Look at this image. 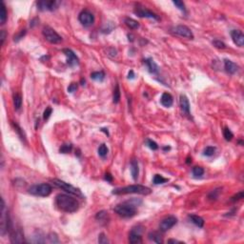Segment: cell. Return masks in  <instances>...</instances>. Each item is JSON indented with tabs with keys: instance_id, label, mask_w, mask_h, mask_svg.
I'll return each mask as SVG.
<instances>
[{
	"instance_id": "6da1fadb",
	"label": "cell",
	"mask_w": 244,
	"mask_h": 244,
	"mask_svg": "<svg viewBox=\"0 0 244 244\" xmlns=\"http://www.w3.org/2000/svg\"><path fill=\"white\" fill-rule=\"evenodd\" d=\"M55 204L58 209L66 213H74L79 208V203L74 197L65 194H59L56 196Z\"/></svg>"
},
{
	"instance_id": "7a4b0ae2",
	"label": "cell",
	"mask_w": 244,
	"mask_h": 244,
	"mask_svg": "<svg viewBox=\"0 0 244 244\" xmlns=\"http://www.w3.org/2000/svg\"><path fill=\"white\" fill-rule=\"evenodd\" d=\"M151 189L149 187H146L143 185H129L122 188H116L112 191L114 195H128V194H138V195H150L151 194Z\"/></svg>"
},
{
	"instance_id": "3957f363",
	"label": "cell",
	"mask_w": 244,
	"mask_h": 244,
	"mask_svg": "<svg viewBox=\"0 0 244 244\" xmlns=\"http://www.w3.org/2000/svg\"><path fill=\"white\" fill-rule=\"evenodd\" d=\"M114 210L118 215H120L122 217H125V219H128V217H133L136 214L135 205L130 203V202H124V203L118 204L115 207Z\"/></svg>"
},
{
	"instance_id": "277c9868",
	"label": "cell",
	"mask_w": 244,
	"mask_h": 244,
	"mask_svg": "<svg viewBox=\"0 0 244 244\" xmlns=\"http://www.w3.org/2000/svg\"><path fill=\"white\" fill-rule=\"evenodd\" d=\"M51 182L54 183V185L61 190L65 191L66 193L70 194V195H74V196H79V197H83V195L81 193V191L76 188V187H74L73 185H71L70 183H67L63 180H60V179H51Z\"/></svg>"
},
{
	"instance_id": "5b68a950",
	"label": "cell",
	"mask_w": 244,
	"mask_h": 244,
	"mask_svg": "<svg viewBox=\"0 0 244 244\" xmlns=\"http://www.w3.org/2000/svg\"><path fill=\"white\" fill-rule=\"evenodd\" d=\"M29 193L36 196L45 197L51 195V186L48 184V183H41V184L32 185L29 188Z\"/></svg>"
},
{
	"instance_id": "8992f818",
	"label": "cell",
	"mask_w": 244,
	"mask_h": 244,
	"mask_svg": "<svg viewBox=\"0 0 244 244\" xmlns=\"http://www.w3.org/2000/svg\"><path fill=\"white\" fill-rule=\"evenodd\" d=\"M42 33H43V36L45 37V39L49 41L50 43H51V44H58V43L62 41V37H61L54 29L49 27V26H46V27L43 28Z\"/></svg>"
},
{
	"instance_id": "52a82bcc",
	"label": "cell",
	"mask_w": 244,
	"mask_h": 244,
	"mask_svg": "<svg viewBox=\"0 0 244 244\" xmlns=\"http://www.w3.org/2000/svg\"><path fill=\"white\" fill-rule=\"evenodd\" d=\"M134 13L139 17H146V18H152V19H155V20H159V17L158 14L153 13L150 10H148L147 8L140 6L139 4H137L135 6Z\"/></svg>"
},
{
	"instance_id": "ba28073f",
	"label": "cell",
	"mask_w": 244,
	"mask_h": 244,
	"mask_svg": "<svg viewBox=\"0 0 244 244\" xmlns=\"http://www.w3.org/2000/svg\"><path fill=\"white\" fill-rule=\"evenodd\" d=\"M61 4L60 1H55V0H41V1L37 2V9L39 11H51L53 12L59 7V5Z\"/></svg>"
},
{
	"instance_id": "9c48e42d",
	"label": "cell",
	"mask_w": 244,
	"mask_h": 244,
	"mask_svg": "<svg viewBox=\"0 0 244 244\" xmlns=\"http://www.w3.org/2000/svg\"><path fill=\"white\" fill-rule=\"evenodd\" d=\"M143 231V227L140 225H137L135 227H133L129 234V241L132 244H137L142 242L141 234Z\"/></svg>"
},
{
	"instance_id": "30bf717a",
	"label": "cell",
	"mask_w": 244,
	"mask_h": 244,
	"mask_svg": "<svg viewBox=\"0 0 244 244\" xmlns=\"http://www.w3.org/2000/svg\"><path fill=\"white\" fill-rule=\"evenodd\" d=\"M78 20H79V22L85 26V27H89V26L93 25V22H94V16L93 14L88 11V10H84L82 11L79 15H78Z\"/></svg>"
},
{
	"instance_id": "8fae6325",
	"label": "cell",
	"mask_w": 244,
	"mask_h": 244,
	"mask_svg": "<svg viewBox=\"0 0 244 244\" xmlns=\"http://www.w3.org/2000/svg\"><path fill=\"white\" fill-rule=\"evenodd\" d=\"M172 32L173 33L177 34V36H182V37H186L189 39L194 38V34H193V32H192V31L187 27V26H184V25L177 26V27L172 29Z\"/></svg>"
},
{
	"instance_id": "7c38bea8",
	"label": "cell",
	"mask_w": 244,
	"mask_h": 244,
	"mask_svg": "<svg viewBox=\"0 0 244 244\" xmlns=\"http://www.w3.org/2000/svg\"><path fill=\"white\" fill-rule=\"evenodd\" d=\"M177 223V219L176 216H173V215L167 216L160 221L159 229L162 232H167L168 230L173 228Z\"/></svg>"
},
{
	"instance_id": "4fadbf2b",
	"label": "cell",
	"mask_w": 244,
	"mask_h": 244,
	"mask_svg": "<svg viewBox=\"0 0 244 244\" xmlns=\"http://www.w3.org/2000/svg\"><path fill=\"white\" fill-rule=\"evenodd\" d=\"M9 234H10V239L12 243H22L24 242V236L20 229H16L13 227V225L9 230Z\"/></svg>"
},
{
	"instance_id": "5bb4252c",
	"label": "cell",
	"mask_w": 244,
	"mask_h": 244,
	"mask_svg": "<svg viewBox=\"0 0 244 244\" xmlns=\"http://www.w3.org/2000/svg\"><path fill=\"white\" fill-rule=\"evenodd\" d=\"M63 53L67 57V63L70 67H74L79 64V59L76 56V55L70 49H64Z\"/></svg>"
},
{
	"instance_id": "9a60e30c",
	"label": "cell",
	"mask_w": 244,
	"mask_h": 244,
	"mask_svg": "<svg viewBox=\"0 0 244 244\" xmlns=\"http://www.w3.org/2000/svg\"><path fill=\"white\" fill-rule=\"evenodd\" d=\"M231 37L234 43L238 47H243L244 45V34L239 30H233L231 32Z\"/></svg>"
},
{
	"instance_id": "2e32d148",
	"label": "cell",
	"mask_w": 244,
	"mask_h": 244,
	"mask_svg": "<svg viewBox=\"0 0 244 244\" xmlns=\"http://www.w3.org/2000/svg\"><path fill=\"white\" fill-rule=\"evenodd\" d=\"M179 105H180V109L182 111V112L187 116H190L191 112H190V102L189 99L186 95L181 94L179 97Z\"/></svg>"
},
{
	"instance_id": "e0dca14e",
	"label": "cell",
	"mask_w": 244,
	"mask_h": 244,
	"mask_svg": "<svg viewBox=\"0 0 244 244\" xmlns=\"http://www.w3.org/2000/svg\"><path fill=\"white\" fill-rule=\"evenodd\" d=\"M224 69L225 71L230 74H234L238 72V66L229 59H224Z\"/></svg>"
},
{
	"instance_id": "ac0fdd59",
	"label": "cell",
	"mask_w": 244,
	"mask_h": 244,
	"mask_svg": "<svg viewBox=\"0 0 244 244\" xmlns=\"http://www.w3.org/2000/svg\"><path fill=\"white\" fill-rule=\"evenodd\" d=\"M144 63L146 64L148 71L152 74H158V66L152 59V58H146L144 59Z\"/></svg>"
},
{
	"instance_id": "d6986e66",
	"label": "cell",
	"mask_w": 244,
	"mask_h": 244,
	"mask_svg": "<svg viewBox=\"0 0 244 244\" xmlns=\"http://www.w3.org/2000/svg\"><path fill=\"white\" fill-rule=\"evenodd\" d=\"M160 102L161 104L166 108H169L173 105V97L169 93H164L162 95H161V98H160Z\"/></svg>"
},
{
	"instance_id": "ffe728a7",
	"label": "cell",
	"mask_w": 244,
	"mask_h": 244,
	"mask_svg": "<svg viewBox=\"0 0 244 244\" xmlns=\"http://www.w3.org/2000/svg\"><path fill=\"white\" fill-rule=\"evenodd\" d=\"M131 173L134 180H136L139 175V168H138V162L136 159H132L131 161Z\"/></svg>"
},
{
	"instance_id": "44dd1931",
	"label": "cell",
	"mask_w": 244,
	"mask_h": 244,
	"mask_svg": "<svg viewBox=\"0 0 244 244\" xmlns=\"http://www.w3.org/2000/svg\"><path fill=\"white\" fill-rule=\"evenodd\" d=\"M189 219H191V221L193 222L196 226H197V227H199V228L203 227V225H204V219H202L201 216L196 215H189Z\"/></svg>"
},
{
	"instance_id": "7402d4cb",
	"label": "cell",
	"mask_w": 244,
	"mask_h": 244,
	"mask_svg": "<svg viewBox=\"0 0 244 244\" xmlns=\"http://www.w3.org/2000/svg\"><path fill=\"white\" fill-rule=\"evenodd\" d=\"M148 238L152 241H154V242H155V243H162L163 242L161 234L158 232H155V231L149 233V234H148Z\"/></svg>"
},
{
	"instance_id": "603a6c76",
	"label": "cell",
	"mask_w": 244,
	"mask_h": 244,
	"mask_svg": "<svg viewBox=\"0 0 244 244\" xmlns=\"http://www.w3.org/2000/svg\"><path fill=\"white\" fill-rule=\"evenodd\" d=\"M95 219L97 220L100 221V222H104V223H107L109 221V215H108V212L107 211H100L97 214L95 215Z\"/></svg>"
},
{
	"instance_id": "cb8c5ba5",
	"label": "cell",
	"mask_w": 244,
	"mask_h": 244,
	"mask_svg": "<svg viewBox=\"0 0 244 244\" xmlns=\"http://www.w3.org/2000/svg\"><path fill=\"white\" fill-rule=\"evenodd\" d=\"M91 78L95 81H103L104 78H105V73L103 71H99V72H93L91 74Z\"/></svg>"
},
{
	"instance_id": "d4e9b609",
	"label": "cell",
	"mask_w": 244,
	"mask_h": 244,
	"mask_svg": "<svg viewBox=\"0 0 244 244\" xmlns=\"http://www.w3.org/2000/svg\"><path fill=\"white\" fill-rule=\"evenodd\" d=\"M125 24L128 26V27L130 29H132V30H135V29H138L139 28V24L137 21H135V19L133 18H130V17H127V18H125L124 20Z\"/></svg>"
},
{
	"instance_id": "484cf974",
	"label": "cell",
	"mask_w": 244,
	"mask_h": 244,
	"mask_svg": "<svg viewBox=\"0 0 244 244\" xmlns=\"http://www.w3.org/2000/svg\"><path fill=\"white\" fill-rule=\"evenodd\" d=\"M13 106L15 110H19L22 106V97L19 93H15L13 95Z\"/></svg>"
},
{
	"instance_id": "4316f807",
	"label": "cell",
	"mask_w": 244,
	"mask_h": 244,
	"mask_svg": "<svg viewBox=\"0 0 244 244\" xmlns=\"http://www.w3.org/2000/svg\"><path fill=\"white\" fill-rule=\"evenodd\" d=\"M7 10H6V7H5V4L2 2L1 3V9H0V23L1 24H4L7 20Z\"/></svg>"
},
{
	"instance_id": "83f0119b",
	"label": "cell",
	"mask_w": 244,
	"mask_h": 244,
	"mask_svg": "<svg viewBox=\"0 0 244 244\" xmlns=\"http://www.w3.org/2000/svg\"><path fill=\"white\" fill-rule=\"evenodd\" d=\"M119 100H120V89H119V85L116 84L114 93H112V101H114V103L117 104Z\"/></svg>"
},
{
	"instance_id": "f1b7e54d",
	"label": "cell",
	"mask_w": 244,
	"mask_h": 244,
	"mask_svg": "<svg viewBox=\"0 0 244 244\" xmlns=\"http://www.w3.org/2000/svg\"><path fill=\"white\" fill-rule=\"evenodd\" d=\"M153 182H154V184H155V185L163 184V183H165V182H168V178L163 177L161 175H155V176L154 177Z\"/></svg>"
},
{
	"instance_id": "f546056e",
	"label": "cell",
	"mask_w": 244,
	"mask_h": 244,
	"mask_svg": "<svg viewBox=\"0 0 244 244\" xmlns=\"http://www.w3.org/2000/svg\"><path fill=\"white\" fill-rule=\"evenodd\" d=\"M223 136L225 138V140H227V141H231L233 137H234V134L232 133V131L227 128V127H225L224 130H223Z\"/></svg>"
},
{
	"instance_id": "4dcf8cb0",
	"label": "cell",
	"mask_w": 244,
	"mask_h": 244,
	"mask_svg": "<svg viewBox=\"0 0 244 244\" xmlns=\"http://www.w3.org/2000/svg\"><path fill=\"white\" fill-rule=\"evenodd\" d=\"M108 148L106 146V144H101L99 147H98V154L101 156V158H105V156L108 154Z\"/></svg>"
},
{
	"instance_id": "1f68e13d",
	"label": "cell",
	"mask_w": 244,
	"mask_h": 244,
	"mask_svg": "<svg viewBox=\"0 0 244 244\" xmlns=\"http://www.w3.org/2000/svg\"><path fill=\"white\" fill-rule=\"evenodd\" d=\"M204 173V169L200 166H196L193 168V175L196 177H200L201 176H203Z\"/></svg>"
},
{
	"instance_id": "d6a6232c",
	"label": "cell",
	"mask_w": 244,
	"mask_h": 244,
	"mask_svg": "<svg viewBox=\"0 0 244 244\" xmlns=\"http://www.w3.org/2000/svg\"><path fill=\"white\" fill-rule=\"evenodd\" d=\"M13 126L14 127V129H15V131L17 132V134H18V135L20 136V138L22 139V140H26V135H25V134H24V132H23V130L17 125L16 123H14V122H13Z\"/></svg>"
},
{
	"instance_id": "836d02e7",
	"label": "cell",
	"mask_w": 244,
	"mask_h": 244,
	"mask_svg": "<svg viewBox=\"0 0 244 244\" xmlns=\"http://www.w3.org/2000/svg\"><path fill=\"white\" fill-rule=\"evenodd\" d=\"M215 152V147L208 146V147H206L205 149H204V151H203V154H204L205 156H212V155H214Z\"/></svg>"
},
{
	"instance_id": "e575fe53",
	"label": "cell",
	"mask_w": 244,
	"mask_h": 244,
	"mask_svg": "<svg viewBox=\"0 0 244 244\" xmlns=\"http://www.w3.org/2000/svg\"><path fill=\"white\" fill-rule=\"evenodd\" d=\"M146 144H147V146L150 148L151 150H154V151H155V150H158V145L156 144V142H154V141H153L152 139H146Z\"/></svg>"
},
{
	"instance_id": "d590c367",
	"label": "cell",
	"mask_w": 244,
	"mask_h": 244,
	"mask_svg": "<svg viewBox=\"0 0 244 244\" xmlns=\"http://www.w3.org/2000/svg\"><path fill=\"white\" fill-rule=\"evenodd\" d=\"M72 144H64L60 147V149H59V152L60 153H62V154H67V153H70L72 151Z\"/></svg>"
},
{
	"instance_id": "8d00e7d4",
	"label": "cell",
	"mask_w": 244,
	"mask_h": 244,
	"mask_svg": "<svg viewBox=\"0 0 244 244\" xmlns=\"http://www.w3.org/2000/svg\"><path fill=\"white\" fill-rule=\"evenodd\" d=\"M48 239H49V242H51V243H59L60 242L57 234L55 233H50L49 236H48Z\"/></svg>"
},
{
	"instance_id": "74e56055",
	"label": "cell",
	"mask_w": 244,
	"mask_h": 244,
	"mask_svg": "<svg viewBox=\"0 0 244 244\" xmlns=\"http://www.w3.org/2000/svg\"><path fill=\"white\" fill-rule=\"evenodd\" d=\"M173 4L175 5L178 10L182 11V12H186V9H185V5L184 3H183L182 1H180V0H175V1H173Z\"/></svg>"
},
{
	"instance_id": "f35d334b",
	"label": "cell",
	"mask_w": 244,
	"mask_h": 244,
	"mask_svg": "<svg viewBox=\"0 0 244 244\" xmlns=\"http://www.w3.org/2000/svg\"><path fill=\"white\" fill-rule=\"evenodd\" d=\"M213 44L215 48L217 49H225L226 48V45H225V43H223L222 41L220 40H214L213 41Z\"/></svg>"
},
{
	"instance_id": "ab89813d",
	"label": "cell",
	"mask_w": 244,
	"mask_h": 244,
	"mask_svg": "<svg viewBox=\"0 0 244 244\" xmlns=\"http://www.w3.org/2000/svg\"><path fill=\"white\" fill-rule=\"evenodd\" d=\"M51 112H53V109H51V107L46 108V110L44 111V114H43V119H44V120H48L49 117L51 115Z\"/></svg>"
},
{
	"instance_id": "60d3db41",
	"label": "cell",
	"mask_w": 244,
	"mask_h": 244,
	"mask_svg": "<svg viewBox=\"0 0 244 244\" xmlns=\"http://www.w3.org/2000/svg\"><path fill=\"white\" fill-rule=\"evenodd\" d=\"M243 196H244V193H243V191H240L239 193H238L237 195H234L233 197H232V201L233 202H236V201H238V200H240V199H242L243 198Z\"/></svg>"
},
{
	"instance_id": "b9f144b4",
	"label": "cell",
	"mask_w": 244,
	"mask_h": 244,
	"mask_svg": "<svg viewBox=\"0 0 244 244\" xmlns=\"http://www.w3.org/2000/svg\"><path fill=\"white\" fill-rule=\"evenodd\" d=\"M98 242L100 244H107V243H109V240H108V238H107V237L105 236V234H104L103 233H101L98 236Z\"/></svg>"
},
{
	"instance_id": "7bdbcfd3",
	"label": "cell",
	"mask_w": 244,
	"mask_h": 244,
	"mask_svg": "<svg viewBox=\"0 0 244 244\" xmlns=\"http://www.w3.org/2000/svg\"><path fill=\"white\" fill-rule=\"evenodd\" d=\"M220 190V188H219V189H215V190H214L212 193L209 195V198L210 199H216V197H217V196H219V191Z\"/></svg>"
},
{
	"instance_id": "ee69618b",
	"label": "cell",
	"mask_w": 244,
	"mask_h": 244,
	"mask_svg": "<svg viewBox=\"0 0 244 244\" xmlns=\"http://www.w3.org/2000/svg\"><path fill=\"white\" fill-rule=\"evenodd\" d=\"M25 34H26V30H22L18 34H16V36H14V39H13V40H14L15 42H18L21 38H23V36H25Z\"/></svg>"
},
{
	"instance_id": "f6af8a7d",
	"label": "cell",
	"mask_w": 244,
	"mask_h": 244,
	"mask_svg": "<svg viewBox=\"0 0 244 244\" xmlns=\"http://www.w3.org/2000/svg\"><path fill=\"white\" fill-rule=\"evenodd\" d=\"M77 90V84L76 83H72V84H70V86L68 87V92L69 93H74Z\"/></svg>"
},
{
	"instance_id": "bcb514c9",
	"label": "cell",
	"mask_w": 244,
	"mask_h": 244,
	"mask_svg": "<svg viewBox=\"0 0 244 244\" xmlns=\"http://www.w3.org/2000/svg\"><path fill=\"white\" fill-rule=\"evenodd\" d=\"M0 38H1V45L4 44V41H5V38H6V32L4 30H2L1 32H0Z\"/></svg>"
},
{
	"instance_id": "7dc6e473",
	"label": "cell",
	"mask_w": 244,
	"mask_h": 244,
	"mask_svg": "<svg viewBox=\"0 0 244 244\" xmlns=\"http://www.w3.org/2000/svg\"><path fill=\"white\" fill-rule=\"evenodd\" d=\"M104 178H105V180H107L109 182H112V177L111 176V173H105V177H104Z\"/></svg>"
},
{
	"instance_id": "c3c4849f",
	"label": "cell",
	"mask_w": 244,
	"mask_h": 244,
	"mask_svg": "<svg viewBox=\"0 0 244 244\" xmlns=\"http://www.w3.org/2000/svg\"><path fill=\"white\" fill-rule=\"evenodd\" d=\"M128 78L129 79H134L135 78V73H134V71H132V70H131L128 74Z\"/></svg>"
},
{
	"instance_id": "681fc988",
	"label": "cell",
	"mask_w": 244,
	"mask_h": 244,
	"mask_svg": "<svg viewBox=\"0 0 244 244\" xmlns=\"http://www.w3.org/2000/svg\"><path fill=\"white\" fill-rule=\"evenodd\" d=\"M168 242L169 243H182L181 241H178V240H176V239H169Z\"/></svg>"
},
{
	"instance_id": "f907efd6",
	"label": "cell",
	"mask_w": 244,
	"mask_h": 244,
	"mask_svg": "<svg viewBox=\"0 0 244 244\" xmlns=\"http://www.w3.org/2000/svg\"><path fill=\"white\" fill-rule=\"evenodd\" d=\"M36 20H38V19H37V18H34L33 20H32V22H31V27H33V26L36 24Z\"/></svg>"
},
{
	"instance_id": "816d5d0a",
	"label": "cell",
	"mask_w": 244,
	"mask_h": 244,
	"mask_svg": "<svg viewBox=\"0 0 244 244\" xmlns=\"http://www.w3.org/2000/svg\"><path fill=\"white\" fill-rule=\"evenodd\" d=\"M190 162H192V159L190 160V158H187V163H190Z\"/></svg>"
},
{
	"instance_id": "f5cc1de1",
	"label": "cell",
	"mask_w": 244,
	"mask_h": 244,
	"mask_svg": "<svg viewBox=\"0 0 244 244\" xmlns=\"http://www.w3.org/2000/svg\"><path fill=\"white\" fill-rule=\"evenodd\" d=\"M163 149H164V150H169V149H170V147H164Z\"/></svg>"
},
{
	"instance_id": "db71d44e",
	"label": "cell",
	"mask_w": 244,
	"mask_h": 244,
	"mask_svg": "<svg viewBox=\"0 0 244 244\" xmlns=\"http://www.w3.org/2000/svg\"><path fill=\"white\" fill-rule=\"evenodd\" d=\"M81 83H82V85H84V83H85V79H83V78L81 79Z\"/></svg>"
}]
</instances>
